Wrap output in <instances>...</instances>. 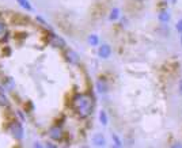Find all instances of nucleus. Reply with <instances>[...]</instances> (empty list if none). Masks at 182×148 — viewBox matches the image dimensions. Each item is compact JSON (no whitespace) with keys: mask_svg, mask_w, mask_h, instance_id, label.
Listing matches in <instances>:
<instances>
[{"mask_svg":"<svg viewBox=\"0 0 182 148\" xmlns=\"http://www.w3.org/2000/svg\"><path fill=\"white\" fill-rule=\"evenodd\" d=\"M71 106L76 112L78 116L82 117V118H86V117H89L90 114L93 113L94 102H93V98H90L89 95L78 94L73 97V99H72Z\"/></svg>","mask_w":182,"mask_h":148,"instance_id":"1","label":"nucleus"},{"mask_svg":"<svg viewBox=\"0 0 182 148\" xmlns=\"http://www.w3.org/2000/svg\"><path fill=\"white\" fill-rule=\"evenodd\" d=\"M11 133H12V136L15 139H18V140L22 139L23 137V128H22V125H21V122L14 121L12 124H11Z\"/></svg>","mask_w":182,"mask_h":148,"instance_id":"2","label":"nucleus"},{"mask_svg":"<svg viewBox=\"0 0 182 148\" xmlns=\"http://www.w3.org/2000/svg\"><path fill=\"white\" fill-rule=\"evenodd\" d=\"M49 136L52 137L53 140H61L62 137V130L58 125H54L49 129Z\"/></svg>","mask_w":182,"mask_h":148,"instance_id":"3","label":"nucleus"},{"mask_svg":"<svg viewBox=\"0 0 182 148\" xmlns=\"http://www.w3.org/2000/svg\"><path fill=\"white\" fill-rule=\"evenodd\" d=\"M110 53H111V49L109 45H102L99 48V56L102 58H107L110 56Z\"/></svg>","mask_w":182,"mask_h":148,"instance_id":"4","label":"nucleus"},{"mask_svg":"<svg viewBox=\"0 0 182 148\" xmlns=\"http://www.w3.org/2000/svg\"><path fill=\"white\" fill-rule=\"evenodd\" d=\"M93 141L97 147H103V145H105V139L102 137V135H95Z\"/></svg>","mask_w":182,"mask_h":148,"instance_id":"5","label":"nucleus"},{"mask_svg":"<svg viewBox=\"0 0 182 148\" xmlns=\"http://www.w3.org/2000/svg\"><path fill=\"white\" fill-rule=\"evenodd\" d=\"M18 3L22 5L23 8H26L27 11H31V10H33L31 8V5H30V3H29V0H18Z\"/></svg>","mask_w":182,"mask_h":148,"instance_id":"6","label":"nucleus"},{"mask_svg":"<svg viewBox=\"0 0 182 148\" xmlns=\"http://www.w3.org/2000/svg\"><path fill=\"white\" fill-rule=\"evenodd\" d=\"M68 60H69L71 63H76V61H78V54H76L75 52L69 50V52H68Z\"/></svg>","mask_w":182,"mask_h":148,"instance_id":"7","label":"nucleus"},{"mask_svg":"<svg viewBox=\"0 0 182 148\" xmlns=\"http://www.w3.org/2000/svg\"><path fill=\"white\" fill-rule=\"evenodd\" d=\"M170 19V15L167 12H160L159 14V21L160 22H169Z\"/></svg>","mask_w":182,"mask_h":148,"instance_id":"8","label":"nucleus"},{"mask_svg":"<svg viewBox=\"0 0 182 148\" xmlns=\"http://www.w3.org/2000/svg\"><path fill=\"white\" fill-rule=\"evenodd\" d=\"M118 16H120V10L114 8L113 11H111V14H110V19H111V21H115Z\"/></svg>","mask_w":182,"mask_h":148,"instance_id":"9","label":"nucleus"},{"mask_svg":"<svg viewBox=\"0 0 182 148\" xmlns=\"http://www.w3.org/2000/svg\"><path fill=\"white\" fill-rule=\"evenodd\" d=\"M97 87H98V90L101 91V92H105V91L107 90L106 84H105V83H102V80H98V83H97Z\"/></svg>","mask_w":182,"mask_h":148,"instance_id":"10","label":"nucleus"},{"mask_svg":"<svg viewBox=\"0 0 182 148\" xmlns=\"http://www.w3.org/2000/svg\"><path fill=\"white\" fill-rule=\"evenodd\" d=\"M8 99H7V97H4V94H1L0 92V105L1 106H8Z\"/></svg>","mask_w":182,"mask_h":148,"instance_id":"11","label":"nucleus"},{"mask_svg":"<svg viewBox=\"0 0 182 148\" xmlns=\"http://www.w3.org/2000/svg\"><path fill=\"white\" fill-rule=\"evenodd\" d=\"M99 120H101V122H102L103 125H106L107 124V116L105 112H101L99 113Z\"/></svg>","mask_w":182,"mask_h":148,"instance_id":"12","label":"nucleus"},{"mask_svg":"<svg viewBox=\"0 0 182 148\" xmlns=\"http://www.w3.org/2000/svg\"><path fill=\"white\" fill-rule=\"evenodd\" d=\"M53 38H54V45H60V48H64V46H65V42H64L61 38L54 37V36H53Z\"/></svg>","mask_w":182,"mask_h":148,"instance_id":"13","label":"nucleus"},{"mask_svg":"<svg viewBox=\"0 0 182 148\" xmlns=\"http://www.w3.org/2000/svg\"><path fill=\"white\" fill-rule=\"evenodd\" d=\"M89 42L93 46H95V45H98V42H99V41H98V37L97 36H90L89 37Z\"/></svg>","mask_w":182,"mask_h":148,"instance_id":"14","label":"nucleus"},{"mask_svg":"<svg viewBox=\"0 0 182 148\" xmlns=\"http://www.w3.org/2000/svg\"><path fill=\"white\" fill-rule=\"evenodd\" d=\"M5 33H7V27H5L4 22H1V21H0V37L5 36Z\"/></svg>","mask_w":182,"mask_h":148,"instance_id":"15","label":"nucleus"},{"mask_svg":"<svg viewBox=\"0 0 182 148\" xmlns=\"http://www.w3.org/2000/svg\"><path fill=\"white\" fill-rule=\"evenodd\" d=\"M113 139H114V141H115V145H117V147H121V141L118 140V137L114 135V136H113Z\"/></svg>","mask_w":182,"mask_h":148,"instance_id":"16","label":"nucleus"},{"mask_svg":"<svg viewBox=\"0 0 182 148\" xmlns=\"http://www.w3.org/2000/svg\"><path fill=\"white\" fill-rule=\"evenodd\" d=\"M177 30H178V32H182V21L177 25Z\"/></svg>","mask_w":182,"mask_h":148,"instance_id":"17","label":"nucleus"},{"mask_svg":"<svg viewBox=\"0 0 182 148\" xmlns=\"http://www.w3.org/2000/svg\"><path fill=\"white\" fill-rule=\"evenodd\" d=\"M179 92H181V95H182V80L179 82Z\"/></svg>","mask_w":182,"mask_h":148,"instance_id":"18","label":"nucleus"},{"mask_svg":"<svg viewBox=\"0 0 182 148\" xmlns=\"http://www.w3.org/2000/svg\"><path fill=\"white\" fill-rule=\"evenodd\" d=\"M181 42H182V41H181Z\"/></svg>","mask_w":182,"mask_h":148,"instance_id":"19","label":"nucleus"}]
</instances>
